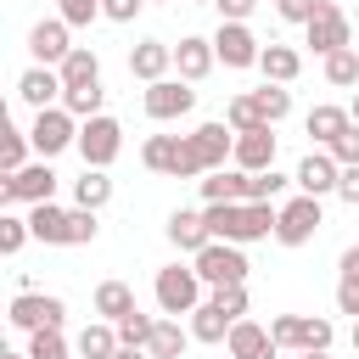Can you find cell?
<instances>
[{"label": "cell", "instance_id": "ba28073f", "mask_svg": "<svg viewBox=\"0 0 359 359\" xmlns=\"http://www.w3.org/2000/svg\"><path fill=\"white\" fill-rule=\"evenodd\" d=\"M140 107H146L151 123H174V118H185L196 107V84L191 79H157V84H146Z\"/></svg>", "mask_w": 359, "mask_h": 359}, {"label": "cell", "instance_id": "ee69618b", "mask_svg": "<svg viewBox=\"0 0 359 359\" xmlns=\"http://www.w3.org/2000/svg\"><path fill=\"white\" fill-rule=\"evenodd\" d=\"M320 11H325V0H275V17H280V22H297V28L314 22Z\"/></svg>", "mask_w": 359, "mask_h": 359}, {"label": "cell", "instance_id": "ab89813d", "mask_svg": "<svg viewBox=\"0 0 359 359\" xmlns=\"http://www.w3.org/2000/svg\"><path fill=\"white\" fill-rule=\"evenodd\" d=\"M208 303L219 314H230V320H247V280L241 286H208Z\"/></svg>", "mask_w": 359, "mask_h": 359}, {"label": "cell", "instance_id": "e0dca14e", "mask_svg": "<svg viewBox=\"0 0 359 359\" xmlns=\"http://www.w3.org/2000/svg\"><path fill=\"white\" fill-rule=\"evenodd\" d=\"M213 62H219V50H213V39H202V34H185V39L174 45V73L191 79V84H202V79L213 73Z\"/></svg>", "mask_w": 359, "mask_h": 359}, {"label": "cell", "instance_id": "ac0fdd59", "mask_svg": "<svg viewBox=\"0 0 359 359\" xmlns=\"http://www.w3.org/2000/svg\"><path fill=\"white\" fill-rule=\"evenodd\" d=\"M168 67H174V45H163V39H135V45H129V73H135L140 84L168 79Z\"/></svg>", "mask_w": 359, "mask_h": 359}, {"label": "cell", "instance_id": "7a4b0ae2", "mask_svg": "<svg viewBox=\"0 0 359 359\" xmlns=\"http://www.w3.org/2000/svg\"><path fill=\"white\" fill-rule=\"evenodd\" d=\"M73 151L84 157V168H112V163H118V151H123V123H118L112 112L84 118V123H79V146H73Z\"/></svg>", "mask_w": 359, "mask_h": 359}, {"label": "cell", "instance_id": "4fadbf2b", "mask_svg": "<svg viewBox=\"0 0 359 359\" xmlns=\"http://www.w3.org/2000/svg\"><path fill=\"white\" fill-rule=\"evenodd\" d=\"M62 90H67V84H62V73H56V67H45V62H34V67H22V73H17V101H22V107H34V112H39V107H62Z\"/></svg>", "mask_w": 359, "mask_h": 359}, {"label": "cell", "instance_id": "5bb4252c", "mask_svg": "<svg viewBox=\"0 0 359 359\" xmlns=\"http://www.w3.org/2000/svg\"><path fill=\"white\" fill-rule=\"evenodd\" d=\"M292 180H297V191H309V196H337V180H342V163L325 151V146H314L297 168H292Z\"/></svg>", "mask_w": 359, "mask_h": 359}, {"label": "cell", "instance_id": "91938a15", "mask_svg": "<svg viewBox=\"0 0 359 359\" xmlns=\"http://www.w3.org/2000/svg\"><path fill=\"white\" fill-rule=\"evenodd\" d=\"M146 6H157V0H146Z\"/></svg>", "mask_w": 359, "mask_h": 359}, {"label": "cell", "instance_id": "9f6ffc18", "mask_svg": "<svg viewBox=\"0 0 359 359\" xmlns=\"http://www.w3.org/2000/svg\"><path fill=\"white\" fill-rule=\"evenodd\" d=\"M297 359H331V353H297Z\"/></svg>", "mask_w": 359, "mask_h": 359}, {"label": "cell", "instance_id": "f5cc1de1", "mask_svg": "<svg viewBox=\"0 0 359 359\" xmlns=\"http://www.w3.org/2000/svg\"><path fill=\"white\" fill-rule=\"evenodd\" d=\"M112 359H151V348H118Z\"/></svg>", "mask_w": 359, "mask_h": 359}, {"label": "cell", "instance_id": "e575fe53", "mask_svg": "<svg viewBox=\"0 0 359 359\" xmlns=\"http://www.w3.org/2000/svg\"><path fill=\"white\" fill-rule=\"evenodd\" d=\"M151 331H157V314H140L135 309V314L118 320V342L123 348H151Z\"/></svg>", "mask_w": 359, "mask_h": 359}, {"label": "cell", "instance_id": "9c48e42d", "mask_svg": "<svg viewBox=\"0 0 359 359\" xmlns=\"http://www.w3.org/2000/svg\"><path fill=\"white\" fill-rule=\"evenodd\" d=\"M185 146H191V157L202 163V174H213V168H224V163L236 157V129H230L224 118H208V123H196V129L185 135Z\"/></svg>", "mask_w": 359, "mask_h": 359}, {"label": "cell", "instance_id": "11a10c76", "mask_svg": "<svg viewBox=\"0 0 359 359\" xmlns=\"http://www.w3.org/2000/svg\"><path fill=\"white\" fill-rule=\"evenodd\" d=\"M353 353H359V320H353Z\"/></svg>", "mask_w": 359, "mask_h": 359}, {"label": "cell", "instance_id": "c3c4849f", "mask_svg": "<svg viewBox=\"0 0 359 359\" xmlns=\"http://www.w3.org/2000/svg\"><path fill=\"white\" fill-rule=\"evenodd\" d=\"M140 6H146V0H101V17H107V22H135Z\"/></svg>", "mask_w": 359, "mask_h": 359}, {"label": "cell", "instance_id": "60d3db41", "mask_svg": "<svg viewBox=\"0 0 359 359\" xmlns=\"http://www.w3.org/2000/svg\"><path fill=\"white\" fill-rule=\"evenodd\" d=\"M28 359H73L62 331H28Z\"/></svg>", "mask_w": 359, "mask_h": 359}, {"label": "cell", "instance_id": "9a60e30c", "mask_svg": "<svg viewBox=\"0 0 359 359\" xmlns=\"http://www.w3.org/2000/svg\"><path fill=\"white\" fill-rule=\"evenodd\" d=\"M275 123H258V129H241L236 135V168H247V174H264V168H275Z\"/></svg>", "mask_w": 359, "mask_h": 359}, {"label": "cell", "instance_id": "7bdbcfd3", "mask_svg": "<svg viewBox=\"0 0 359 359\" xmlns=\"http://www.w3.org/2000/svg\"><path fill=\"white\" fill-rule=\"evenodd\" d=\"M34 230H28V219H17V213H0V252L11 258V252H22V241H28Z\"/></svg>", "mask_w": 359, "mask_h": 359}, {"label": "cell", "instance_id": "7c38bea8", "mask_svg": "<svg viewBox=\"0 0 359 359\" xmlns=\"http://www.w3.org/2000/svg\"><path fill=\"white\" fill-rule=\"evenodd\" d=\"M73 28L62 22V17H39L34 28H28V56L34 62H45V67H62L67 62V50H73V39H67Z\"/></svg>", "mask_w": 359, "mask_h": 359}, {"label": "cell", "instance_id": "7402d4cb", "mask_svg": "<svg viewBox=\"0 0 359 359\" xmlns=\"http://www.w3.org/2000/svg\"><path fill=\"white\" fill-rule=\"evenodd\" d=\"M28 230H34V241H45V247H67V208L34 202V208H28Z\"/></svg>", "mask_w": 359, "mask_h": 359}, {"label": "cell", "instance_id": "5b68a950", "mask_svg": "<svg viewBox=\"0 0 359 359\" xmlns=\"http://www.w3.org/2000/svg\"><path fill=\"white\" fill-rule=\"evenodd\" d=\"M6 320L17 325V331H62L67 325V303L56 297V292H17L11 297V309H6Z\"/></svg>", "mask_w": 359, "mask_h": 359}, {"label": "cell", "instance_id": "bcb514c9", "mask_svg": "<svg viewBox=\"0 0 359 359\" xmlns=\"http://www.w3.org/2000/svg\"><path fill=\"white\" fill-rule=\"evenodd\" d=\"M269 337L280 342V353H297V314H275L269 320Z\"/></svg>", "mask_w": 359, "mask_h": 359}, {"label": "cell", "instance_id": "d6a6232c", "mask_svg": "<svg viewBox=\"0 0 359 359\" xmlns=\"http://www.w3.org/2000/svg\"><path fill=\"white\" fill-rule=\"evenodd\" d=\"M286 185H297V180H292V174H280V168L247 174V202H280V196H286Z\"/></svg>", "mask_w": 359, "mask_h": 359}, {"label": "cell", "instance_id": "7dc6e473", "mask_svg": "<svg viewBox=\"0 0 359 359\" xmlns=\"http://www.w3.org/2000/svg\"><path fill=\"white\" fill-rule=\"evenodd\" d=\"M337 314H353L359 320V275H342L337 280Z\"/></svg>", "mask_w": 359, "mask_h": 359}, {"label": "cell", "instance_id": "836d02e7", "mask_svg": "<svg viewBox=\"0 0 359 359\" xmlns=\"http://www.w3.org/2000/svg\"><path fill=\"white\" fill-rule=\"evenodd\" d=\"M224 123H230L236 135H241V129H258V123H264L258 95H252V90H247V95H230V101H224Z\"/></svg>", "mask_w": 359, "mask_h": 359}, {"label": "cell", "instance_id": "4dcf8cb0", "mask_svg": "<svg viewBox=\"0 0 359 359\" xmlns=\"http://www.w3.org/2000/svg\"><path fill=\"white\" fill-rule=\"evenodd\" d=\"M325 84H331V90H353V84H359V50H353V45H342V50L325 56Z\"/></svg>", "mask_w": 359, "mask_h": 359}, {"label": "cell", "instance_id": "816d5d0a", "mask_svg": "<svg viewBox=\"0 0 359 359\" xmlns=\"http://www.w3.org/2000/svg\"><path fill=\"white\" fill-rule=\"evenodd\" d=\"M337 269H342V275H359V241H353V247H342V258H337Z\"/></svg>", "mask_w": 359, "mask_h": 359}, {"label": "cell", "instance_id": "d4e9b609", "mask_svg": "<svg viewBox=\"0 0 359 359\" xmlns=\"http://www.w3.org/2000/svg\"><path fill=\"white\" fill-rule=\"evenodd\" d=\"M196 337H191V325H180V314H163L157 320V331H151V359H185V348H191Z\"/></svg>", "mask_w": 359, "mask_h": 359}, {"label": "cell", "instance_id": "1f68e13d", "mask_svg": "<svg viewBox=\"0 0 359 359\" xmlns=\"http://www.w3.org/2000/svg\"><path fill=\"white\" fill-rule=\"evenodd\" d=\"M230 325H236V320H230V314H219L213 303L191 309V337H196V342H224V337H230Z\"/></svg>", "mask_w": 359, "mask_h": 359}, {"label": "cell", "instance_id": "d590c367", "mask_svg": "<svg viewBox=\"0 0 359 359\" xmlns=\"http://www.w3.org/2000/svg\"><path fill=\"white\" fill-rule=\"evenodd\" d=\"M252 95H258L264 123H280V118L292 112V90H286V84H269V79H264V90H252Z\"/></svg>", "mask_w": 359, "mask_h": 359}, {"label": "cell", "instance_id": "680465c9", "mask_svg": "<svg viewBox=\"0 0 359 359\" xmlns=\"http://www.w3.org/2000/svg\"><path fill=\"white\" fill-rule=\"evenodd\" d=\"M185 6H213V0H185Z\"/></svg>", "mask_w": 359, "mask_h": 359}, {"label": "cell", "instance_id": "277c9868", "mask_svg": "<svg viewBox=\"0 0 359 359\" xmlns=\"http://www.w3.org/2000/svg\"><path fill=\"white\" fill-rule=\"evenodd\" d=\"M79 123L67 107H39L34 123H28V140H34V157H62L67 146H79Z\"/></svg>", "mask_w": 359, "mask_h": 359}, {"label": "cell", "instance_id": "ffe728a7", "mask_svg": "<svg viewBox=\"0 0 359 359\" xmlns=\"http://www.w3.org/2000/svg\"><path fill=\"white\" fill-rule=\"evenodd\" d=\"M348 123H353V112H348V107H337V101H314V107H309V118H303V129H309V140H314V146H331Z\"/></svg>", "mask_w": 359, "mask_h": 359}, {"label": "cell", "instance_id": "52a82bcc", "mask_svg": "<svg viewBox=\"0 0 359 359\" xmlns=\"http://www.w3.org/2000/svg\"><path fill=\"white\" fill-rule=\"evenodd\" d=\"M191 264H196V275H202L208 286H241V280H247V269H252V264H247V252H241L236 241H208Z\"/></svg>", "mask_w": 359, "mask_h": 359}, {"label": "cell", "instance_id": "484cf974", "mask_svg": "<svg viewBox=\"0 0 359 359\" xmlns=\"http://www.w3.org/2000/svg\"><path fill=\"white\" fill-rule=\"evenodd\" d=\"M56 73H62V84H67V90H84V84H101V56H95L90 45H73V50H67V62H62Z\"/></svg>", "mask_w": 359, "mask_h": 359}, {"label": "cell", "instance_id": "8992f818", "mask_svg": "<svg viewBox=\"0 0 359 359\" xmlns=\"http://www.w3.org/2000/svg\"><path fill=\"white\" fill-rule=\"evenodd\" d=\"M0 202L6 208H17V202H56V168H50V157H34V163H22L17 174H6V185H0Z\"/></svg>", "mask_w": 359, "mask_h": 359}, {"label": "cell", "instance_id": "74e56055", "mask_svg": "<svg viewBox=\"0 0 359 359\" xmlns=\"http://www.w3.org/2000/svg\"><path fill=\"white\" fill-rule=\"evenodd\" d=\"M101 101H107V90H101V84H84V90H62V107H67L73 118H95V112H101Z\"/></svg>", "mask_w": 359, "mask_h": 359}, {"label": "cell", "instance_id": "681fc988", "mask_svg": "<svg viewBox=\"0 0 359 359\" xmlns=\"http://www.w3.org/2000/svg\"><path fill=\"white\" fill-rule=\"evenodd\" d=\"M219 6V22H247L258 11V0H213Z\"/></svg>", "mask_w": 359, "mask_h": 359}, {"label": "cell", "instance_id": "6f0895ef", "mask_svg": "<svg viewBox=\"0 0 359 359\" xmlns=\"http://www.w3.org/2000/svg\"><path fill=\"white\" fill-rule=\"evenodd\" d=\"M0 359H28V348H22V353H0Z\"/></svg>", "mask_w": 359, "mask_h": 359}, {"label": "cell", "instance_id": "30bf717a", "mask_svg": "<svg viewBox=\"0 0 359 359\" xmlns=\"http://www.w3.org/2000/svg\"><path fill=\"white\" fill-rule=\"evenodd\" d=\"M303 45H309L314 56H331V50L353 45V22H348V11H342L337 0H325V11H320L314 22H303Z\"/></svg>", "mask_w": 359, "mask_h": 359}, {"label": "cell", "instance_id": "b9f144b4", "mask_svg": "<svg viewBox=\"0 0 359 359\" xmlns=\"http://www.w3.org/2000/svg\"><path fill=\"white\" fill-rule=\"evenodd\" d=\"M56 17H62L67 28H90V22L101 17V0H56Z\"/></svg>", "mask_w": 359, "mask_h": 359}, {"label": "cell", "instance_id": "f1b7e54d", "mask_svg": "<svg viewBox=\"0 0 359 359\" xmlns=\"http://www.w3.org/2000/svg\"><path fill=\"white\" fill-rule=\"evenodd\" d=\"M107 202H112V174H107V168H84V174L73 180V208H95V213H101Z\"/></svg>", "mask_w": 359, "mask_h": 359}, {"label": "cell", "instance_id": "83f0119b", "mask_svg": "<svg viewBox=\"0 0 359 359\" xmlns=\"http://www.w3.org/2000/svg\"><path fill=\"white\" fill-rule=\"evenodd\" d=\"M73 348H79V359H112L123 342H118V325H112V320H90Z\"/></svg>", "mask_w": 359, "mask_h": 359}, {"label": "cell", "instance_id": "cb8c5ba5", "mask_svg": "<svg viewBox=\"0 0 359 359\" xmlns=\"http://www.w3.org/2000/svg\"><path fill=\"white\" fill-rule=\"evenodd\" d=\"M90 309H95V320H112V325H118V320H123V314H135L140 303H135V292H129L123 280H101V286H95V297H90Z\"/></svg>", "mask_w": 359, "mask_h": 359}, {"label": "cell", "instance_id": "f35d334b", "mask_svg": "<svg viewBox=\"0 0 359 359\" xmlns=\"http://www.w3.org/2000/svg\"><path fill=\"white\" fill-rule=\"evenodd\" d=\"M95 236H101L95 208H67V247H84V241H95Z\"/></svg>", "mask_w": 359, "mask_h": 359}, {"label": "cell", "instance_id": "3957f363", "mask_svg": "<svg viewBox=\"0 0 359 359\" xmlns=\"http://www.w3.org/2000/svg\"><path fill=\"white\" fill-rule=\"evenodd\" d=\"M320 224H325V208H320V196L297 191V196H286V202H280L275 241H280V247H309V241L320 236Z\"/></svg>", "mask_w": 359, "mask_h": 359}, {"label": "cell", "instance_id": "8fae6325", "mask_svg": "<svg viewBox=\"0 0 359 359\" xmlns=\"http://www.w3.org/2000/svg\"><path fill=\"white\" fill-rule=\"evenodd\" d=\"M208 39H213V50H219L224 67H258V56H264V39L247 22H219Z\"/></svg>", "mask_w": 359, "mask_h": 359}, {"label": "cell", "instance_id": "f6af8a7d", "mask_svg": "<svg viewBox=\"0 0 359 359\" xmlns=\"http://www.w3.org/2000/svg\"><path fill=\"white\" fill-rule=\"evenodd\" d=\"M325 151H331V157H337L342 168H348V163H359V123H348V129H342V135H337V140H331Z\"/></svg>", "mask_w": 359, "mask_h": 359}, {"label": "cell", "instance_id": "f907efd6", "mask_svg": "<svg viewBox=\"0 0 359 359\" xmlns=\"http://www.w3.org/2000/svg\"><path fill=\"white\" fill-rule=\"evenodd\" d=\"M337 196H342L348 208H359V163H348V168H342V180H337Z\"/></svg>", "mask_w": 359, "mask_h": 359}, {"label": "cell", "instance_id": "f546056e", "mask_svg": "<svg viewBox=\"0 0 359 359\" xmlns=\"http://www.w3.org/2000/svg\"><path fill=\"white\" fill-rule=\"evenodd\" d=\"M337 325L325 314H297V353H331Z\"/></svg>", "mask_w": 359, "mask_h": 359}, {"label": "cell", "instance_id": "2e32d148", "mask_svg": "<svg viewBox=\"0 0 359 359\" xmlns=\"http://www.w3.org/2000/svg\"><path fill=\"white\" fill-rule=\"evenodd\" d=\"M224 348H230V359H275V353H280V342H275L269 325H258V320H236L230 337H224Z\"/></svg>", "mask_w": 359, "mask_h": 359}, {"label": "cell", "instance_id": "603a6c76", "mask_svg": "<svg viewBox=\"0 0 359 359\" xmlns=\"http://www.w3.org/2000/svg\"><path fill=\"white\" fill-rule=\"evenodd\" d=\"M258 73L269 79V84H292L297 73H303V50H292V45H264V56H258Z\"/></svg>", "mask_w": 359, "mask_h": 359}, {"label": "cell", "instance_id": "8d00e7d4", "mask_svg": "<svg viewBox=\"0 0 359 359\" xmlns=\"http://www.w3.org/2000/svg\"><path fill=\"white\" fill-rule=\"evenodd\" d=\"M28 151H34L28 129H17V123H11V129H6V140H0V168H6V174H17V168L28 163Z\"/></svg>", "mask_w": 359, "mask_h": 359}, {"label": "cell", "instance_id": "4316f807", "mask_svg": "<svg viewBox=\"0 0 359 359\" xmlns=\"http://www.w3.org/2000/svg\"><path fill=\"white\" fill-rule=\"evenodd\" d=\"M180 146H185V135H146L140 163H146L151 174H168V180H174V168H180Z\"/></svg>", "mask_w": 359, "mask_h": 359}, {"label": "cell", "instance_id": "6da1fadb", "mask_svg": "<svg viewBox=\"0 0 359 359\" xmlns=\"http://www.w3.org/2000/svg\"><path fill=\"white\" fill-rule=\"evenodd\" d=\"M151 292H157V309H163V314H191V309L208 303V280L196 275V264H168V269H157Z\"/></svg>", "mask_w": 359, "mask_h": 359}, {"label": "cell", "instance_id": "db71d44e", "mask_svg": "<svg viewBox=\"0 0 359 359\" xmlns=\"http://www.w3.org/2000/svg\"><path fill=\"white\" fill-rule=\"evenodd\" d=\"M348 112H353V123H359V90H353V101H348Z\"/></svg>", "mask_w": 359, "mask_h": 359}, {"label": "cell", "instance_id": "d6986e66", "mask_svg": "<svg viewBox=\"0 0 359 359\" xmlns=\"http://www.w3.org/2000/svg\"><path fill=\"white\" fill-rule=\"evenodd\" d=\"M168 241L180 247V252H202L208 241H213V230H208V213H196V208H174L168 213Z\"/></svg>", "mask_w": 359, "mask_h": 359}, {"label": "cell", "instance_id": "44dd1931", "mask_svg": "<svg viewBox=\"0 0 359 359\" xmlns=\"http://www.w3.org/2000/svg\"><path fill=\"white\" fill-rule=\"evenodd\" d=\"M196 185H202V202H247V168H236V163L202 174Z\"/></svg>", "mask_w": 359, "mask_h": 359}]
</instances>
